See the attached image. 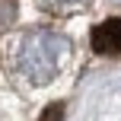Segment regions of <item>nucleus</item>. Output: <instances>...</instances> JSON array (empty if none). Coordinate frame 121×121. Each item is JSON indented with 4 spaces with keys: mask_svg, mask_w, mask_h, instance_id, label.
Wrapping results in <instances>:
<instances>
[{
    "mask_svg": "<svg viewBox=\"0 0 121 121\" xmlns=\"http://www.w3.org/2000/svg\"><path fill=\"white\" fill-rule=\"evenodd\" d=\"M67 51H70V45L64 35H57L51 29H32L22 35V42L16 48V67L29 83H48L57 77Z\"/></svg>",
    "mask_w": 121,
    "mask_h": 121,
    "instance_id": "obj_1",
    "label": "nucleus"
},
{
    "mask_svg": "<svg viewBox=\"0 0 121 121\" xmlns=\"http://www.w3.org/2000/svg\"><path fill=\"white\" fill-rule=\"evenodd\" d=\"M96 54H121V19H105L89 35Z\"/></svg>",
    "mask_w": 121,
    "mask_h": 121,
    "instance_id": "obj_2",
    "label": "nucleus"
},
{
    "mask_svg": "<svg viewBox=\"0 0 121 121\" xmlns=\"http://www.w3.org/2000/svg\"><path fill=\"white\" fill-rule=\"evenodd\" d=\"M16 13H19L16 0H0V32H6L13 22H16Z\"/></svg>",
    "mask_w": 121,
    "mask_h": 121,
    "instance_id": "obj_3",
    "label": "nucleus"
},
{
    "mask_svg": "<svg viewBox=\"0 0 121 121\" xmlns=\"http://www.w3.org/2000/svg\"><path fill=\"white\" fill-rule=\"evenodd\" d=\"M45 10H54V13H64V10H77V6H86L89 0H38Z\"/></svg>",
    "mask_w": 121,
    "mask_h": 121,
    "instance_id": "obj_4",
    "label": "nucleus"
},
{
    "mask_svg": "<svg viewBox=\"0 0 121 121\" xmlns=\"http://www.w3.org/2000/svg\"><path fill=\"white\" fill-rule=\"evenodd\" d=\"M60 118H64V105H60V102L48 105V108L42 112V121H60Z\"/></svg>",
    "mask_w": 121,
    "mask_h": 121,
    "instance_id": "obj_5",
    "label": "nucleus"
},
{
    "mask_svg": "<svg viewBox=\"0 0 121 121\" xmlns=\"http://www.w3.org/2000/svg\"><path fill=\"white\" fill-rule=\"evenodd\" d=\"M115 3H121V0H115Z\"/></svg>",
    "mask_w": 121,
    "mask_h": 121,
    "instance_id": "obj_6",
    "label": "nucleus"
}]
</instances>
